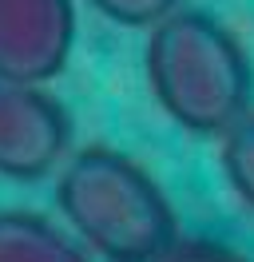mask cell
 <instances>
[{"label":"cell","mask_w":254,"mask_h":262,"mask_svg":"<svg viewBox=\"0 0 254 262\" xmlns=\"http://www.w3.org/2000/svg\"><path fill=\"white\" fill-rule=\"evenodd\" d=\"M56 207L103 262H159L179 243L175 207L155 175L115 147H83L56 179Z\"/></svg>","instance_id":"2"},{"label":"cell","mask_w":254,"mask_h":262,"mask_svg":"<svg viewBox=\"0 0 254 262\" xmlns=\"http://www.w3.org/2000/svg\"><path fill=\"white\" fill-rule=\"evenodd\" d=\"M0 262H88L79 238L24 207L0 211Z\"/></svg>","instance_id":"5"},{"label":"cell","mask_w":254,"mask_h":262,"mask_svg":"<svg viewBox=\"0 0 254 262\" xmlns=\"http://www.w3.org/2000/svg\"><path fill=\"white\" fill-rule=\"evenodd\" d=\"M99 16L123 28H155L163 16H171L179 0H88Z\"/></svg>","instance_id":"7"},{"label":"cell","mask_w":254,"mask_h":262,"mask_svg":"<svg viewBox=\"0 0 254 262\" xmlns=\"http://www.w3.org/2000/svg\"><path fill=\"white\" fill-rule=\"evenodd\" d=\"M76 44L72 0H0V80H56Z\"/></svg>","instance_id":"4"},{"label":"cell","mask_w":254,"mask_h":262,"mask_svg":"<svg viewBox=\"0 0 254 262\" xmlns=\"http://www.w3.org/2000/svg\"><path fill=\"white\" fill-rule=\"evenodd\" d=\"M159 262H250V258L238 254L235 246L215 243V238H179Z\"/></svg>","instance_id":"8"},{"label":"cell","mask_w":254,"mask_h":262,"mask_svg":"<svg viewBox=\"0 0 254 262\" xmlns=\"http://www.w3.org/2000/svg\"><path fill=\"white\" fill-rule=\"evenodd\" d=\"M147 88L183 131L222 135L250 112L254 68L238 36L199 8H175L147 36Z\"/></svg>","instance_id":"1"},{"label":"cell","mask_w":254,"mask_h":262,"mask_svg":"<svg viewBox=\"0 0 254 262\" xmlns=\"http://www.w3.org/2000/svg\"><path fill=\"white\" fill-rule=\"evenodd\" d=\"M72 143V119L44 83L0 80V179L40 183Z\"/></svg>","instance_id":"3"},{"label":"cell","mask_w":254,"mask_h":262,"mask_svg":"<svg viewBox=\"0 0 254 262\" xmlns=\"http://www.w3.org/2000/svg\"><path fill=\"white\" fill-rule=\"evenodd\" d=\"M219 163H222V175L230 183V191L254 211V107L230 131H222Z\"/></svg>","instance_id":"6"}]
</instances>
